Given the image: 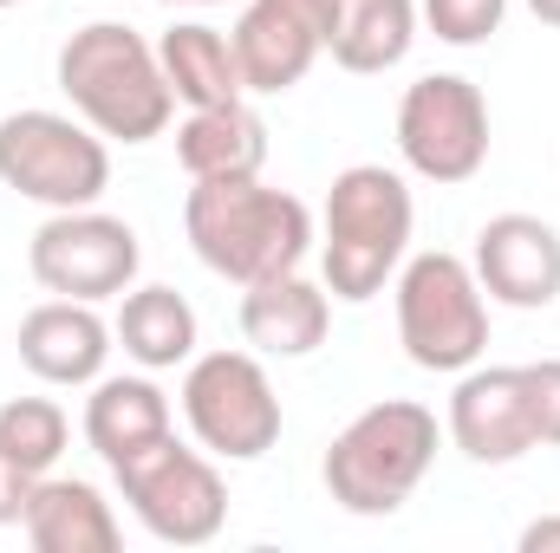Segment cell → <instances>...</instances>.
<instances>
[{"label": "cell", "instance_id": "cell-1", "mask_svg": "<svg viewBox=\"0 0 560 553\" xmlns=\"http://www.w3.org/2000/svg\"><path fill=\"white\" fill-rule=\"evenodd\" d=\"M183 235L209 274L255 286V280L293 274L313 248V215L300 196L268 189L261 176L235 183H196L183 202Z\"/></svg>", "mask_w": 560, "mask_h": 553}, {"label": "cell", "instance_id": "cell-2", "mask_svg": "<svg viewBox=\"0 0 560 553\" xmlns=\"http://www.w3.org/2000/svg\"><path fill=\"white\" fill-rule=\"evenodd\" d=\"M59 92L72 98V111L118 143H150L170 131L176 118V92L163 79L156 46L125 20H92L59 46Z\"/></svg>", "mask_w": 560, "mask_h": 553}, {"label": "cell", "instance_id": "cell-3", "mask_svg": "<svg viewBox=\"0 0 560 553\" xmlns=\"http://www.w3.org/2000/svg\"><path fill=\"white\" fill-rule=\"evenodd\" d=\"M411 183L385 163H352L326 189V242H319V274L326 293L346 306H365L385 293V280L411 255Z\"/></svg>", "mask_w": 560, "mask_h": 553}, {"label": "cell", "instance_id": "cell-4", "mask_svg": "<svg viewBox=\"0 0 560 553\" xmlns=\"http://www.w3.org/2000/svg\"><path fill=\"white\" fill-rule=\"evenodd\" d=\"M436 411L418 398L365 404L326 449V495L346 515H398L436 462Z\"/></svg>", "mask_w": 560, "mask_h": 553}, {"label": "cell", "instance_id": "cell-5", "mask_svg": "<svg viewBox=\"0 0 560 553\" xmlns=\"http://www.w3.org/2000/svg\"><path fill=\"white\" fill-rule=\"evenodd\" d=\"M398 345L418 372H469L489 352V293L463 255H411L398 268Z\"/></svg>", "mask_w": 560, "mask_h": 553}, {"label": "cell", "instance_id": "cell-6", "mask_svg": "<svg viewBox=\"0 0 560 553\" xmlns=\"http://www.w3.org/2000/svg\"><path fill=\"white\" fill-rule=\"evenodd\" d=\"M0 183L39 209H92L112 189V150L85 118L7 111L0 118Z\"/></svg>", "mask_w": 560, "mask_h": 553}, {"label": "cell", "instance_id": "cell-7", "mask_svg": "<svg viewBox=\"0 0 560 553\" xmlns=\"http://www.w3.org/2000/svg\"><path fill=\"white\" fill-rule=\"evenodd\" d=\"M118 495L131 502L143 534H156L163 548H202L222 534L229 521V482L209 462V449H183L176 430L143 443L138 456H125L118 469Z\"/></svg>", "mask_w": 560, "mask_h": 553}, {"label": "cell", "instance_id": "cell-8", "mask_svg": "<svg viewBox=\"0 0 560 553\" xmlns=\"http://www.w3.org/2000/svg\"><path fill=\"white\" fill-rule=\"evenodd\" d=\"M183 416L222 462H261L280 443V398L255 352H196L183 372Z\"/></svg>", "mask_w": 560, "mask_h": 553}, {"label": "cell", "instance_id": "cell-9", "mask_svg": "<svg viewBox=\"0 0 560 553\" xmlns=\"http://www.w3.org/2000/svg\"><path fill=\"white\" fill-rule=\"evenodd\" d=\"M398 156L405 169L456 189L489 163V98L463 72H423L398 98Z\"/></svg>", "mask_w": 560, "mask_h": 553}, {"label": "cell", "instance_id": "cell-10", "mask_svg": "<svg viewBox=\"0 0 560 553\" xmlns=\"http://www.w3.org/2000/svg\"><path fill=\"white\" fill-rule=\"evenodd\" d=\"M26 268L46 293L98 306V299H118L138 286L143 248L138 228L125 215H105L98 202L92 209H52L26 242Z\"/></svg>", "mask_w": 560, "mask_h": 553}, {"label": "cell", "instance_id": "cell-11", "mask_svg": "<svg viewBox=\"0 0 560 553\" xmlns=\"http://www.w3.org/2000/svg\"><path fill=\"white\" fill-rule=\"evenodd\" d=\"M450 443L469 462H522L528 449H541V423H535V391H528V365H469L450 391Z\"/></svg>", "mask_w": 560, "mask_h": 553}, {"label": "cell", "instance_id": "cell-12", "mask_svg": "<svg viewBox=\"0 0 560 553\" xmlns=\"http://www.w3.org/2000/svg\"><path fill=\"white\" fill-rule=\"evenodd\" d=\"M332 26H339V0H248L229 33L248 92H261V98L293 92L313 72V59L326 52Z\"/></svg>", "mask_w": 560, "mask_h": 553}, {"label": "cell", "instance_id": "cell-13", "mask_svg": "<svg viewBox=\"0 0 560 553\" xmlns=\"http://www.w3.org/2000/svg\"><path fill=\"white\" fill-rule=\"evenodd\" d=\"M469 268L482 280V293L495 306H515V313H541L560 299V228L541 215H489L476 228V255Z\"/></svg>", "mask_w": 560, "mask_h": 553}, {"label": "cell", "instance_id": "cell-14", "mask_svg": "<svg viewBox=\"0 0 560 553\" xmlns=\"http://www.w3.org/2000/svg\"><path fill=\"white\" fill-rule=\"evenodd\" d=\"M20 365L39 385H98L105 358H112V326L98 319L92 299H39L20 319Z\"/></svg>", "mask_w": 560, "mask_h": 553}, {"label": "cell", "instance_id": "cell-15", "mask_svg": "<svg viewBox=\"0 0 560 553\" xmlns=\"http://www.w3.org/2000/svg\"><path fill=\"white\" fill-rule=\"evenodd\" d=\"M326 326H332V293L326 280L300 274H275V280H255L242 286V339L268 358H306L326 345Z\"/></svg>", "mask_w": 560, "mask_h": 553}, {"label": "cell", "instance_id": "cell-16", "mask_svg": "<svg viewBox=\"0 0 560 553\" xmlns=\"http://www.w3.org/2000/svg\"><path fill=\"white\" fill-rule=\"evenodd\" d=\"M176 163L189 183H235V176H261L268 163V125L248 98L235 105H209L189 111L176 125Z\"/></svg>", "mask_w": 560, "mask_h": 553}, {"label": "cell", "instance_id": "cell-17", "mask_svg": "<svg viewBox=\"0 0 560 553\" xmlns=\"http://www.w3.org/2000/svg\"><path fill=\"white\" fill-rule=\"evenodd\" d=\"M20 528L39 553H118V541H125L112 502L79 475H39Z\"/></svg>", "mask_w": 560, "mask_h": 553}, {"label": "cell", "instance_id": "cell-18", "mask_svg": "<svg viewBox=\"0 0 560 553\" xmlns=\"http://www.w3.org/2000/svg\"><path fill=\"white\" fill-rule=\"evenodd\" d=\"M156 59H163L170 92H176L189 111H209V105H235V98H248L242 59H235V39L215 33V26H202V20H176V26L156 39Z\"/></svg>", "mask_w": 560, "mask_h": 553}, {"label": "cell", "instance_id": "cell-19", "mask_svg": "<svg viewBox=\"0 0 560 553\" xmlns=\"http://www.w3.org/2000/svg\"><path fill=\"white\" fill-rule=\"evenodd\" d=\"M112 339L143 372H176L196 358V306L176 286H131V293H118Z\"/></svg>", "mask_w": 560, "mask_h": 553}, {"label": "cell", "instance_id": "cell-20", "mask_svg": "<svg viewBox=\"0 0 560 553\" xmlns=\"http://www.w3.org/2000/svg\"><path fill=\"white\" fill-rule=\"evenodd\" d=\"M170 436V398L156 378H98L85 398V443L118 469L143 443Z\"/></svg>", "mask_w": 560, "mask_h": 553}, {"label": "cell", "instance_id": "cell-21", "mask_svg": "<svg viewBox=\"0 0 560 553\" xmlns=\"http://www.w3.org/2000/svg\"><path fill=\"white\" fill-rule=\"evenodd\" d=\"M411 39H418V0H339V26H332L326 52L346 72L372 79V72L405 66Z\"/></svg>", "mask_w": 560, "mask_h": 553}, {"label": "cell", "instance_id": "cell-22", "mask_svg": "<svg viewBox=\"0 0 560 553\" xmlns=\"http://www.w3.org/2000/svg\"><path fill=\"white\" fill-rule=\"evenodd\" d=\"M66 436H72V423L52 398H7L0 404V449L13 462H26L33 475H46L66 456Z\"/></svg>", "mask_w": 560, "mask_h": 553}, {"label": "cell", "instance_id": "cell-23", "mask_svg": "<svg viewBox=\"0 0 560 553\" xmlns=\"http://www.w3.org/2000/svg\"><path fill=\"white\" fill-rule=\"evenodd\" d=\"M509 0H423V26L443 46H482L489 33H502Z\"/></svg>", "mask_w": 560, "mask_h": 553}, {"label": "cell", "instance_id": "cell-24", "mask_svg": "<svg viewBox=\"0 0 560 553\" xmlns=\"http://www.w3.org/2000/svg\"><path fill=\"white\" fill-rule=\"evenodd\" d=\"M528 391H535L541 449H560V358H541V365H528Z\"/></svg>", "mask_w": 560, "mask_h": 553}, {"label": "cell", "instance_id": "cell-25", "mask_svg": "<svg viewBox=\"0 0 560 553\" xmlns=\"http://www.w3.org/2000/svg\"><path fill=\"white\" fill-rule=\"evenodd\" d=\"M33 482H39V475L0 449V528H20V515H26V502H33Z\"/></svg>", "mask_w": 560, "mask_h": 553}, {"label": "cell", "instance_id": "cell-26", "mask_svg": "<svg viewBox=\"0 0 560 553\" xmlns=\"http://www.w3.org/2000/svg\"><path fill=\"white\" fill-rule=\"evenodd\" d=\"M522 553H560V515L528 521V528H522Z\"/></svg>", "mask_w": 560, "mask_h": 553}, {"label": "cell", "instance_id": "cell-27", "mask_svg": "<svg viewBox=\"0 0 560 553\" xmlns=\"http://www.w3.org/2000/svg\"><path fill=\"white\" fill-rule=\"evenodd\" d=\"M528 13H535L541 26H560V0H528Z\"/></svg>", "mask_w": 560, "mask_h": 553}, {"label": "cell", "instance_id": "cell-28", "mask_svg": "<svg viewBox=\"0 0 560 553\" xmlns=\"http://www.w3.org/2000/svg\"><path fill=\"white\" fill-rule=\"evenodd\" d=\"M163 7H229V0H163Z\"/></svg>", "mask_w": 560, "mask_h": 553}, {"label": "cell", "instance_id": "cell-29", "mask_svg": "<svg viewBox=\"0 0 560 553\" xmlns=\"http://www.w3.org/2000/svg\"><path fill=\"white\" fill-rule=\"evenodd\" d=\"M0 7H20V0H0Z\"/></svg>", "mask_w": 560, "mask_h": 553}]
</instances>
